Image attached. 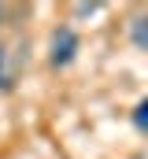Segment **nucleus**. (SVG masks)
Here are the masks:
<instances>
[{
    "label": "nucleus",
    "instance_id": "nucleus-3",
    "mask_svg": "<svg viewBox=\"0 0 148 159\" xmlns=\"http://www.w3.org/2000/svg\"><path fill=\"white\" fill-rule=\"evenodd\" d=\"M0 89L4 93H11L15 89V67H11V52L0 44Z\"/></svg>",
    "mask_w": 148,
    "mask_h": 159
},
{
    "label": "nucleus",
    "instance_id": "nucleus-1",
    "mask_svg": "<svg viewBox=\"0 0 148 159\" xmlns=\"http://www.w3.org/2000/svg\"><path fill=\"white\" fill-rule=\"evenodd\" d=\"M74 56H78V34L71 26H59L52 34V67H67L74 63Z\"/></svg>",
    "mask_w": 148,
    "mask_h": 159
},
{
    "label": "nucleus",
    "instance_id": "nucleus-4",
    "mask_svg": "<svg viewBox=\"0 0 148 159\" xmlns=\"http://www.w3.org/2000/svg\"><path fill=\"white\" fill-rule=\"evenodd\" d=\"M133 126H137L141 133H148V100H141V104L133 107Z\"/></svg>",
    "mask_w": 148,
    "mask_h": 159
},
{
    "label": "nucleus",
    "instance_id": "nucleus-2",
    "mask_svg": "<svg viewBox=\"0 0 148 159\" xmlns=\"http://www.w3.org/2000/svg\"><path fill=\"white\" fill-rule=\"evenodd\" d=\"M130 41H133V48L148 52V11H141V15L130 19Z\"/></svg>",
    "mask_w": 148,
    "mask_h": 159
},
{
    "label": "nucleus",
    "instance_id": "nucleus-5",
    "mask_svg": "<svg viewBox=\"0 0 148 159\" xmlns=\"http://www.w3.org/2000/svg\"><path fill=\"white\" fill-rule=\"evenodd\" d=\"M0 19H4V7H0Z\"/></svg>",
    "mask_w": 148,
    "mask_h": 159
}]
</instances>
